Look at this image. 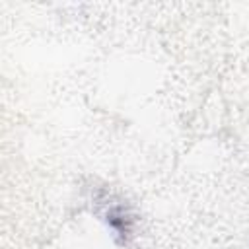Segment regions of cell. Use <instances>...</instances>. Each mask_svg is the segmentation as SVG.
Masks as SVG:
<instances>
[{
    "instance_id": "obj_1",
    "label": "cell",
    "mask_w": 249,
    "mask_h": 249,
    "mask_svg": "<svg viewBox=\"0 0 249 249\" xmlns=\"http://www.w3.org/2000/svg\"><path fill=\"white\" fill-rule=\"evenodd\" d=\"M101 220L105 222V226L111 230L115 241L119 245H126L128 239L132 237L134 231V214L130 212V208L124 202H111L103 206L101 212Z\"/></svg>"
}]
</instances>
